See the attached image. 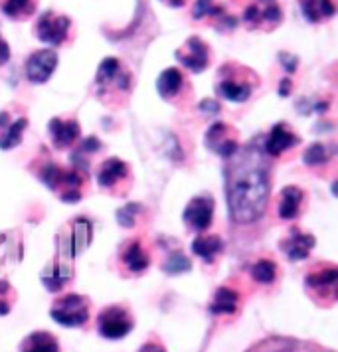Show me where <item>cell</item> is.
Segmentation results:
<instances>
[{"label":"cell","mask_w":338,"mask_h":352,"mask_svg":"<svg viewBox=\"0 0 338 352\" xmlns=\"http://www.w3.org/2000/svg\"><path fill=\"white\" fill-rule=\"evenodd\" d=\"M192 252L198 257H202L204 261H214L216 257L224 252V240L218 234H206V236H198L192 241Z\"/></svg>","instance_id":"obj_21"},{"label":"cell","mask_w":338,"mask_h":352,"mask_svg":"<svg viewBox=\"0 0 338 352\" xmlns=\"http://www.w3.org/2000/svg\"><path fill=\"white\" fill-rule=\"evenodd\" d=\"M328 159H330V155H328L326 146L322 143H313L305 151V155H303V160H305V164H308V166L324 164Z\"/></svg>","instance_id":"obj_28"},{"label":"cell","mask_w":338,"mask_h":352,"mask_svg":"<svg viewBox=\"0 0 338 352\" xmlns=\"http://www.w3.org/2000/svg\"><path fill=\"white\" fill-rule=\"evenodd\" d=\"M240 295L232 287H220L214 293V299L210 303V313L212 315H232L238 309Z\"/></svg>","instance_id":"obj_24"},{"label":"cell","mask_w":338,"mask_h":352,"mask_svg":"<svg viewBox=\"0 0 338 352\" xmlns=\"http://www.w3.org/2000/svg\"><path fill=\"white\" fill-rule=\"evenodd\" d=\"M69 28H71V20L60 14V12H54L48 10L44 14H40V18L36 20V26H34V34L40 42L48 44V46H62L67 42L69 38Z\"/></svg>","instance_id":"obj_5"},{"label":"cell","mask_w":338,"mask_h":352,"mask_svg":"<svg viewBox=\"0 0 338 352\" xmlns=\"http://www.w3.org/2000/svg\"><path fill=\"white\" fill-rule=\"evenodd\" d=\"M131 168L121 159H107L97 170V184L105 190H113L117 186L129 184Z\"/></svg>","instance_id":"obj_12"},{"label":"cell","mask_w":338,"mask_h":352,"mask_svg":"<svg viewBox=\"0 0 338 352\" xmlns=\"http://www.w3.org/2000/svg\"><path fill=\"white\" fill-rule=\"evenodd\" d=\"M251 277L263 285L273 283L275 277H277V263H273L271 259H259L258 263L251 267Z\"/></svg>","instance_id":"obj_26"},{"label":"cell","mask_w":338,"mask_h":352,"mask_svg":"<svg viewBox=\"0 0 338 352\" xmlns=\"http://www.w3.org/2000/svg\"><path fill=\"white\" fill-rule=\"evenodd\" d=\"M206 146L222 159H229L240 148L238 131L227 123H214L206 133Z\"/></svg>","instance_id":"obj_9"},{"label":"cell","mask_w":338,"mask_h":352,"mask_svg":"<svg viewBox=\"0 0 338 352\" xmlns=\"http://www.w3.org/2000/svg\"><path fill=\"white\" fill-rule=\"evenodd\" d=\"M299 143H301V139L285 123H277L271 129L267 141H265V155H269V157H281L285 151L297 146Z\"/></svg>","instance_id":"obj_15"},{"label":"cell","mask_w":338,"mask_h":352,"mask_svg":"<svg viewBox=\"0 0 338 352\" xmlns=\"http://www.w3.org/2000/svg\"><path fill=\"white\" fill-rule=\"evenodd\" d=\"M177 60L180 65L190 69L192 74H202L210 65L212 60V50L210 46L198 36H190L180 48L177 50Z\"/></svg>","instance_id":"obj_8"},{"label":"cell","mask_w":338,"mask_h":352,"mask_svg":"<svg viewBox=\"0 0 338 352\" xmlns=\"http://www.w3.org/2000/svg\"><path fill=\"white\" fill-rule=\"evenodd\" d=\"M141 210L139 204H129V206H125V208H121L117 212V220H119V224L125 226V228H131V226L135 224V214Z\"/></svg>","instance_id":"obj_30"},{"label":"cell","mask_w":338,"mask_h":352,"mask_svg":"<svg viewBox=\"0 0 338 352\" xmlns=\"http://www.w3.org/2000/svg\"><path fill=\"white\" fill-rule=\"evenodd\" d=\"M192 267V263H190V259L184 256V254H172V256L168 257L166 261H164V265H162V270L166 273H170V275H174V273H184L188 272Z\"/></svg>","instance_id":"obj_29"},{"label":"cell","mask_w":338,"mask_h":352,"mask_svg":"<svg viewBox=\"0 0 338 352\" xmlns=\"http://www.w3.org/2000/svg\"><path fill=\"white\" fill-rule=\"evenodd\" d=\"M305 200V192L299 186H287L281 192L279 202V218L281 220H295L301 212V204Z\"/></svg>","instance_id":"obj_20"},{"label":"cell","mask_w":338,"mask_h":352,"mask_svg":"<svg viewBox=\"0 0 338 352\" xmlns=\"http://www.w3.org/2000/svg\"><path fill=\"white\" fill-rule=\"evenodd\" d=\"M306 287L311 291L322 293L324 297L328 295L330 299H335L337 295V283H338V272L335 265L322 267V270H315L305 277Z\"/></svg>","instance_id":"obj_16"},{"label":"cell","mask_w":338,"mask_h":352,"mask_svg":"<svg viewBox=\"0 0 338 352\" xmlns=\"http://www.w3.org/2000/svg\"><path fill=\"white\" fill-rule=\"evenodd\" d=\"M2 14L10 20H28L36 14L38 10V0H2L0 2Z\"/></svg>","instance_id":"obj_22"},{"label":"cell","mask_w":338,"mask_h":352,"mask_svg":"<svg viewBox=\"0 0 338 352\" xmlns=\"http://www.w3.org/2000/svg\"><path fill=\"white\" fill-rule=\"evenodd\" d=\"M8 293H12V287L6 281H0V315H6L10 311V301H6Z\"/></svg>","instance_id":"obj_31"},{"label":"cell","mask_w":338,"mask_h":352,"mask_svg":"<svg viewBox=\"0 0 338 352\" xmlns=\"http://www.w3.org/2000/svg\"><path fill=\"white\" fill-rule=\"evenodd\" d=\"M289 87H291V80L281 81V87H279V96H283V97L289 96Z\"/></svg>","instance_id":"obj_37"},{"label":"cell","mask_w":338,"mask_h":352,"mask_svg":"<svg viewBox=\"0 0 338 352\" xmlns=\"http://www.w3.org/2000/svg\"><path fill=\"white\" fill-rule=\"evenodd\" d=\"M182 220L194 232L208 230L212 226V220H214V200L206 194L192 198L184 210V214H182Z\"/></svg>","instance_id":"obj_10"},{"label":"cell","mask_w":338,"mask_h":352,"mask_svg":"<svg viewBox=\"0 0 338 352\" xmlns=\"http://www.w3.org/2000/svg\"><path fill=\"white\" fill-rule=\"evenodd\" d=\"M26 127H28V119H26V117H18L14 123L0 127L2 129V135H0V148L10 151V148L18 146L20 141H22V135H24Z\"/></svg>","instance_id":"obj_25"},{"label":"cell","mask_w":338,"mask_h":352,"mask_svg":"<svg viewBox=\"0 0 338 352\" xmlns=\"http://www.w3.org/2000/svg\"><path fill=\"white\" fill-rule=\"evenodd\" d=\"M101 148V143L97 141L95 137H89V139H85L83 143H81V151L83 153H95Z\"/></svg>","instance_id":"obj_32"},{"label":"cell","mask_w":338,"mask_h":352,"mask_svg":"<svg viewBox=\"0 0 338 352\" xmlns=\"http://www.w3.org/2000/svg\"><path fill=\"white\" fill-rule=\"evenodd\" d=\"M133 315L125 307L121 305H111L107 309H103L97 317V331L99 335L109 338V340H117L123 338L133 331Z\"/></svg>","instance_id":"obj_6"},{"label":"cell","mask_w":338,"mask_h":352,"mask_svg":"<svg viewBox=\"0 0 338 352\" xmlns=\"http://www.w3.org/2000/svg\"><path fill=\"white\" fill-rule=\"evenodd\" d=\"M259 85V78L249 69L240 64H225L218 72L216 91L232 103H245L254 96Z\"/></svg>","instance_id":"obj_2"},{"label":"cell","mask_w":338,"mask_h":352,"mask_svg":"<svg viewBox=\"0 0 338 352\" xmlns=\"http://www.w3.org/2000/svg\"><path fill=\"white\" fill-rule=\"evenodd\" d=\"M49 317L60 322L62 327H81L89 319V301L76 293L64 295L56 299L49 309Z\"/></svg>","instance_id":"obj_3"},{"label":"cell","mask_w":338,"mask_h":352,"mask_svg":"<svg viewBox=\"0 0 338 352\" xmlns=\"http://www.w3.org/2000/svg\"><path fill=\"white\" fill-rule=\"evenodd\" d=\"M8 60H10V48H8V44L0 36V65H4Z\"/></svg>","instance_id":"obj_34"},{"label":"cell","mask_w":338,"mask_h":352,"mask_svg":"<svg viewBox=\"0 0 338 352\" xmlns=\"http://www.w3.org/2000/svg\"><path fill=\"white\" fill-rule=\"evenodd\" d=\"M315 243H317V240L311 234L293 228L289 232V236L281 241V250H283V254L291 261H301V259H305L311 254V250L315 248Z\"/></svg>","instance_id":"obj_14"},{"label":"cell","mask_w":338,"mask_h":352,"mask_svg":"<svg viewBox=\"0 0 338 352\" xmlns=\"http://www.w3.org/2000/svg\"><path fill=\"white\" fill-rule=\"evenodd\" d=\"M49 137L56 148H67L80 139L81 129L76 119H62L56 117L49 121Z\"/></svg>","instance_id":"obj_13"},{"label":"cell","mask_w":338,"mask_h":352,"mask_svg":"<svg viewBox=\"0 0 338 352\" xmlns=\"http://www.w3.org/2000/svg\"><path fill=\"white\" fill-rule=\"evenodd\" d=\"M279 58H281V62H283V65H285V69H287V72H295V69H297V58H295V56H289V54H285V52H283Z\"/></svg>","instance_id":"obj_33"},{"label":"cell","mask_w":338,"mask_h":352,"mask_svg":"<svg viewBox=\"0 0 338 352\" xmlns=\"http://www.w3.org/2000/svg\"><path fill=\"white\" fill-rule=\"evenodd\" d=\"M281 20L283 10L277 0H256L243 10V24L249 30H273Z\"/></svg>","instance_id":"obj_4"},{"label":"cell","mask_w":338,"mask_h":352,"mask_svg":"<svg viewBox=\"0 0 338 352\" xmlns=\"http://www.w3.org/2000/svg\"><path fill=\"white\" fill-rule=\"evenodd\" d=\"M301 12L311 24H321L337 14L335 0H299Z\"/></svg>","instance_id":"obj_19"},{"label":"cell","mask_w":338,"mask_h":352,"mask_svg":"<svg viewBox=\"0 0 338 352\" xmlns=\"http://www.w3.org/2000/svg\"><path fill=\"white\" fill-rule=\"evenodd\" d=\"M224 14V6L216 4V0H196L192 8L194 20H204V18H216Z\"/></svg>","instance_id":"obj_27"},{"label":"cell","mask_w":338,"mask_h":352,"mask_svg":"<svg viewBox=\"0 0 338 352\" xmlns=\"http://www.w3.org/2000/svg\"><path fill=\"white\" fill-rule=\"evenodd\" d=\"M139 352H166L164 349H162L161 344H155V342H148V344H145L143 349Z\"/></svg>","instance_id":"obj_36"},{"label":"cell","mask_w":338,"mask_h":352,"mask_svg":"<svg viewBox=\"0 0 338 352\" xmlns=\"http://www.w3.org/2000/svg\"><path fill=\"white\" fill-rule=\"evenodd\" d=\"M269 198V164L265 151L249 144L238 148L225 168V200L238 224H254L263 216Z\"/></svg>","instance_id":"obj_1"},{"label":"cell","mask_w":338,"mask_h":352,"mask_svg":"<svg viewBox=\"0 0 338 352\" xmlns=\"http://www.w3.org/2000/svg\"><path fill=\"white\" fill-rule=\"evenodd\" d=\"M95 83L97 87H101L103 94H107L109 89L119 91V94H129L131 74L123 67L121 60H117V58H105L99 64Z\"/></svg>","instance_id":"obj_7"},{"label":"cell","mask_w":338,"mask_h":352,"mask_svg":"<svg viewBox=\"0 0 338 352\" xmlns=\"http://www.w3.org/2000/svg\"><path fill=\"white\" fill-rule=\"evenodd\" d=\"M58 67V54L54 50H38L26 60V78L30 83H46Z\"/></svg>","instance_id":"obj_11"},{"label":"cell","mask_w":338,"mask_h":352,"mask_svg":"<svg viewBox=\"0 0 338 352\" xmlns=\"http://www.w3.org/2000/svg\"><path fill=\"white\" fill-rule=\"evenodd\" d=\"M161 2L166 4V6H170V8H182V6H186L188 0H161Z\"/></svg>","instance_id":"obj_35"},{"label":"cell","mask_w":338,"mask_h":352,"mask_svg":"<svg viewBox=\"0 0 338 352\" xmlns=\"http://www.w3.org/2000/svg\"><path fill=\"white\" fill-rule=\"evenodd\" d=\"M20 352H60L58 338L46 331H38L24 338L20 344Z\"/></svg>","instance_id":"obj_23"},{"label":"cell","mask_w":338,"mask_h":352,"mask_svg":"<svg viewBox=\"0 0 338 352\" xmlns=\"http://www.w3.org/2000/svg\"><path fill=\"white\" fill-rule=\"evenodd\" d=\"M184 87H186V78L178 67L164 69L157 81V89L162 99H166V101H177L178 97L182 96Z\"/></svg>","instance_id":"obj_17"},{"label":"cell","mask_w":338,"mask_h":352,"mask_svg":"<svg viewBox=\"0 0 338 352\" xmlns=\"http://www.w3.org/2000/svg\"><path fill=\"white\" fill-rule=\"evenodd\" d=\"M121 261L133 275L143 273L150 265V257L139 240H131L121 250Z\"/></svg>","instance_id":"obj_18"}]
</instances>
